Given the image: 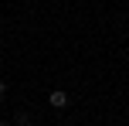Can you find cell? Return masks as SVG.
<instances>
[{
	"label": "cell",
	"mask_w": 129,
	"mask_h": 126,
	"mask_svg": "<svg viewBox=\"0 0 129 126\" xmlns=\"http://www.w3.org/2000/svg\"><path fill=\"white\" fill-rule=\"evenodd\" d=\"M48 102H51L54 109H64V106H68V95H64L61 89H54V92H51V99H48Z\"/></svg>",
	"instance_id": "cell-1"
},
{
	"label": "cell",
	"mask_w": 129,
	"mask_h": 126,
	"mask_svg": "<svg viewBox=\"0 0 129 126\" xmlns=\"http://www.w3.org/2000/svg\"><path fill=\"white\" fill-rule=\"evenodd\" d=\"M4 95H7V82H0V99H4Z\"/></svg>",
	"instance_id": "cell-2"
}]
</instances>
